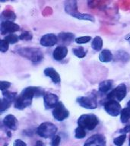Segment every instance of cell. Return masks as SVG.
Masks as SVG:
<instances>
[{"instance_id": "obj_27", "label": "cell", "mask_w": 130, "mask_h": 146, "mask_svg": "<svg viewBox=\"0 0 130 146\" xmlns=\"http://www.w3.org/2000/svg\"><path fill=\"white\" fill-rule=\"evenodd\" d=\"M11 104L12 103H11L6 99L3 98H1V100H0V112H1V113H2L3 112L9 109V107H11Z\"/></svg>"}, {"instance_id": "obj_16", "label": "cell", "mask_w": 130, "mask_h": 146, "mask_svg": "<svg viewBox=\"0 0 130 146\" xmlns=\"http://www.w3.org/2000/svg\"><path fill=\"white\" fill-rule=\"evenodd\" d=\"M68 48L63 46H57L52 52V58L56 61H61L68 55Z\"/></svg>"}, {"instance_id": "obj_12", "label": "cell", "mask_w": 130, "mask_h": 146, "mask_svg": "<svg viewBox=\"0 0 130 146\" xmlns=\"http://www.w3.org/2000/svg\"><path fill=\"white\" fill-rule=\"evenodd\" d=\"M58 36L54 34H46L40 38V43L45 47L53 46L58 43Z\"/></svg>"}, {"instance_id": "obj_39", "label": "cell", "mask_w": 130, "mask_h": 146, "mask_svg": "<svg viewBox=\"0 0 130 146\" xmlns=\"http://www.w3.org/2000/svg\"><path fill=\"white\" fill-rule=\"evenodd\" d=\"M125 40L129 41V42H130V34H127V35L125 36Z\"/></svg>"}, {"instance_id": "obj_18", "label": "cell", "mask_w": 130, "mask_h": 146, "mask_svg": "<svg viewBox=\"0 0 130 146\" xmlns=\"http://www.w3.org/2000/svg\"><path fill=\"white\" fill-rule=\"evenodd\" d=\"M113 59V55L109 50H101L100 55H99V59L102 62H109Z\"/></svg>"}, {"instance_id": "obj_24", "label": "cell", "mask_w": 130, "mask_h": 146, "mask_svg": "<svg viewBox=\"0 0 130 146\" xmlns=\"http://www.w3.org/2000/svg\"><path fill=\"white\" fill-rule=\"evenodd\" d=\"M116 59L123 62H127L130 60V55L123 50H119L116 52Z\"/></svg>"}, {"instance_id": "obj_31", "label": "cell", "mask_w": 130, "mask_h": 146, "mask_svg": "<svg viewBox=\"0 0 130 146\" xmlns=\"http://www.w3.org/2000/svg\"><path fill=\"white\" fill-rule=\"evenodd\" d=\"M126 134H122L119 136L116 137L113 139V144L116 146H122L124 144L126 139Z\"/></svg>"}, {"instance_id": "obj_37", "label": "cell", "mask_w": 130, "mask_h": 146, "mask_svg": "<svg viewBox=\"0 0 130 146\" xmlns=\"http://www.w3.org/2000/svg\"><path fill=\"white\" fill-rule=\"evenodd\" d=\"M119 132L123 133V134H125V133H127V132H130V125H128L127 126H125V128H123V129L119 130Z\"/></svg>"}, {"instance_id": "obj_8", "label": "cell", "mask_w": 130, "mask_h": 146, "mask_svg": "<svg viewBox=\"0 0 130 146\" xmlns=\"http://www.w3.org/2000/svg\"><path fill=\"white\" fill-rule=\"evenodd\" d=\"M105 111L111 116H117L122 111V107L119 103L113 100H107L103 104Z\"/></svg>"}, {"instance_id": "obj_32", "label": "cell", "mask_w": 130, "mask_h": 146, "mask_svg": "<svg viewBox=\"0 0 130 146\" xmlns=\"http://www.w3.org/2000/svg\"><path fill=\"white\" fill-rule=\"evenodd\" d=\"M91 40V36H79V37L75 38V43H78V44H84V43H88V42H90Z\"/></svg>"}, {"instance_id": "obj_41", "label": "cell", "mask_w": 130, "mask_h": 146, "mask_svg": "<svg viewBox=\"0 0 130 146\" xmlns=\"http://www.w3.org/2000/svg\"><path fill=\"white\" fill-rule=\"evenodd\" d=\"M129 146H130V135L129 138Z\"/></svg>"}, {"instance_id": "obj_22", "label": "cell", "mask_w": 130, "mask_h": 146, "mask_svg": "<svg viewBox=\"0 0 130 146\" xmlns=\"http://www.w3.org/2000/svg\"><path fill=\"white\" fill-rule=\"evenodd\" d=\"M91 47L95 51H100L103 47V40L99 36H95L91 42Z\"/></svg>"}, {"instance_id": "obj_4", "label": "cell", "mask_w": 130, "mask_h": 146, "mask_svg": "<svg viewBox=\"0 0 130 146\" xmlns=\"http://www.w3.org/2000/svg\"><path fill=\"white\" fill-rule=\"evenodd\" d=\"M57 130V126L55 124L50 122H44L41 123L36 129V134L44 139H52L56 136Z\"/></svg>"}, {"instance_id": "obj_9", "label": "cell", "mask_w": 130, "mask_h": 146, "mask_svg": "<svg viewBox=\"0 0 130 146\" xmlns=\"http://www.w3.org/2000/svg\"><path fill=\"white\" fill-rule=\"evenodd\" d=\"M107 140L103 135L95 134L91 135L84 142V146H106Z\"/></svg>"}, {"instance_id": "obj_34", "label": "cell", "mask_w": 130, "mask_h": 146, "mask_svg": "<svg viewBox=\"0 0 130 146\" xmlns=\"http://www.w3.org/2000/svg\"><path fill=\"white\" fill-rule=\"evenodd\" d=\"M11 84L9 82L1 81V82H0V89H1V91H7V90L11 87Z\"/></svg>"}, {"instance_id": "obj_15", "label": "cell", "mask_w": 130, "mask_h": 146, "mask_svg": "<svg viewBox=\"0 0 130 146\" xmlns=\"http://www.w3.org/2000/svg\"><path fill=\"white\" fill-rule=\"evenodd\" d=\"M75 39V34L70 32H62L58 34V40L62 43L61 46L69 45Z\"/></svg>"}, {"instance_id": "obj_26", "label": "cell", "mask_w": 130, "mask_h": 146, "mask_svg": "<svg viewBox=\"0 0 130 146\" xmlns=\"http://www.w3.org/2000/svg\"><path fill=\"white\" fill-rule=\"evenodd\" d=\"M72 52L75 56L78 57V58H80V59L85 57L87 54V51L82 46L72 49Z\"/></svg>"}, {"instance_id": "obj_25", "label": "cell", "mask_w": 130, "mask_h": 146, "mask_svg": "<svg viewBox=\"0 0 130 146\" xmlns=\"http://www.w3.org/2000/svg\"><path fill=\"white\" fill-rule=\"evenodd\" d=\"M72 17L77 18L78 20H83V21H94V16L89 15V14L85 13H81V12H77V13L74 14Z\"/></svg>"}, {"instance_id": "obj_28", "label": "cell", "mask_w": 130, "mask_h": 146, "mask_svg": "<svg viewBox=\"0 0 130 146\" xmlns=\"http://www.w3.org/2000/svg\"><path fill=\"white\" fill-rule=\"evenodd\" d=\"M4 40H6L9 44H15L20 39H19V36L18 35L15 34H10L5 36Z\"/></svg>"}, {"instance_id": "obj_23", "label": "cell", "mask_w": 130, "mask_h": 146, "mask_svg": "<svg viewBox=\"0 0 130 146\" xmlns=\"http://www.w3.org/2000/svg\"><path fill=\"white\" fill-rule=\"evenodd\" d=\"M2 96H3V98L6 99V100H8L11 103L15 102L16 99H17L18 96L17 92H12V91H9L8 90L2 91Z\"/></svg>"}, {"instance_id": "obj_20", "label": "cell", "mask_w": 130, "mask_h": 146, "mask_svg": "<svg viewBox=\"0 0 130 146\" xmlns=\"http://www.w3.org/2000/svg\"><path fill=\"white\" fill-rule=\"evenodd\" d=\"M15 19L16 15L13 11H11V10H5L1 14V20H2V21H14Z\"/></svg>"}, {"instance_id": "obj_1", "label": "cell", "mask_w": 130, "mask_h": 146, "mask_svg": "<svg viewBox=\"0 0 130 146\" xmlns=\"http://www.w3.org/2000/svg\"><path fill=\"white\" fill-rule=\"evenodd\" d=\"M45 91L40 87L30 86L23 89L20 94H18L15 102L14 104L15 108L19 110H22L29 107L31 104L34 98H39L40 96H44Z\"/></svg>"}, {"instance_id": "obj_38", "label": "cell", "mask_w": 130, "mask_h": 146, "mask_svg": "<svg viewBox=\"0 0 130 146\" xmlns=\"http://www.w3.org/2000/svg\"><path fill=\"white\" fill-rule=\"evenodd\" d=\"M34 146H46V145L43 141H40V140H39V141H36V143H35Z\"/></svg>"}, {"instance_id": "obj_13", "label": "cell", "mask_w": 130, "mask_h": 146, "mask_svg": "<svg viewBox=\"0 0 130 146\" xmlns=\"http://www.w3.org/2000/svg\"><path fill=\"white\" fill-rule=\"evenodd\" d=\"M2 123L6 128L9 129L10 130H16L18 128V121L15 116L12 114L7 115L4 119Z\"/></svg>"}, {"instance_id": "obj_30", "label": "cell", "mask_w": 130, "mask_h": 146, "mask_svg": "<svg viewBox=\"0 0 130 146\" xmlns=\"http://www.w3.org/2000/svg\"><path fill=\"white\" fill-rule=\"evenodd\" d=\"M19 39H20L21 40H31L32 39H33V34H32V32L31 31H23L22 33L19 35Z\"/></svg>"}, {"instance_id": "obj_19", "label": "cell", "mask_w": 130, "mask_h": 146, "mask_svg": "<svg viewBox=\"0 0 130 146\" xmlns=\"http://www.w3.org/2000/svg\"><path fill=\"white\" fill-rule=\"evenodd\" d=\"M65 10H66V13L72 16L74 14L78 12V6H77V2L76 1H69V2H66L65 5Z\"/></svg>"}, {"instance_id": "obj_3", "label": "cell", "mask_w": 130, "mask_h": 146, "mask_svg": "<svg viewBox=\"0 0 130 146\" xmlns=\"http://www.w3.org/2000/svg\"><path fill=\"white\" fill-rule=\"evenodd\" d=\"M99 124V119L94 114H83L78 119V125L85 130H94Z\"/></svg>"}, {"instance_id": "obj_40", "label": "cell", "mask_w": 130, "mask_h": 146, "mask_svg": "<svg viewBox=\"0 0 130 146\" xmlns=\"http://www.w3.org/2000/svg\"><path fill=\"white\" fill-rule=\"evenodd\" d=\"M7 133H8V134H7V135H8V136H9V137H11V132H7Z\"/></svg>"}, {"instance_id": "obj_7", "label": "cell", "mask_w": 130, "mask_h": 146, "mask_svg": "<svg viewBox=\"0 0 130 146\" xmlns=\"http://www.w3.org/2000/svg\"><path fill=\"white\" fill-rule=\"evenodd\" d=\"M78 104L83 108L88 110H94L98 107V101L93 96H82L76 99Z\"/></svg>"}, {"instance_id": "obj_21", "label": "cell", "mask_w": 130, "mask_h": 146, "mask_svg": "<svg viewBox=\"0 0 130 146\" xmlns=\"http://www.w3.org/2000/svg\"><path fill=\"white\" fill-rule=\"evenodd\" d=\"M130 119V106L123 108L120 113V121L121 123L125 124L127 123Z\"/></svg>"}, {"instance_id": "obj_6", "label": "cell", "mask_w": 130, "mask_h": 146, "mask_svg": "<svg viewBox=\"0 0 130 146\" xmlns=\"http://www.w3.org/2000/svg\"><path fill=\"white\" fill-rule=\"evenodd\" d=\"M52 113L53 118L59 122L65 120L66 119H67L69 116V111L65 107L63 103L61 102V101H59L57 104L56 106L54 107V109L52 110Z\"/></svg>"}, {"instance_id": "obj_2", "label": "cell", "mask_w": 130, "mask_h": 146, "mask_svg": "<svg viewBox=\"0 0 130 146\" xmlns=\"http://www.w3.org/2000/svg\"><path fill=\"white\" fill-rule=\"evenodd\" d=\"M15 52L19 56L25 57L31 61L34 64L40 62L43 59V53L40 49L35 47H19L17 48Z\"/></svg>"}, {"instance_id": "obj_33", "label": "cell", "mask_w": 130, "mask_h": 146, "mask_svg": "<svg viewBox=\"0 0 130 146\" xmlns=\"http://www.w3.org/2000/svg\"><path fill=\"white\" fill-rule=\"evenodd\" d=\"M9 43L7 42L6 40H5L4 39L3 40H0V51L2 52H5L9 50Z\"/></svg>"}, {"instance_id": "obj_29", "label": "cell", "mask_w": 130, "mask_h": 146, "mask_svg": "<svg viewBox=\"0 0 130 146\" xmlns=\"http://www.w3.org/2000/svg\"><path fill=\"white\" fill-rule=\"evenodd\" d=\"M86 130L83 129V128L78 126L75 130V137L78 139H84V137L86 136Z\"/></svg>"}, {"instance_id": "obj_5", "label": "cell", "mask_w": 130, "mask_h": 146, "mask_svg": "<svg viewBox=\"0 0 130 146\" xmlns=\"http://www.w3.org/2000/svg\"><path fill=\"white\" fill-rule=\"evenodd\" d=\"M127 94L126 85L124 83L119 84L115 88L113 89L107 96V100H113L117 102H120L125 98Z\"/></svg>"}, {"instance_id": "obj_36", "label": "cell", "mask_w": 130, "mask_h": 146, "mask_svg": "<svg viewBox=\"0 0 130 146\" xmlns=\"http://www.w3.org/2000/svg\"><path fill=\"white\" fill-rule=\"evenodd\" d=\"M13 146H27V144L21 139H16L15 141H14Z\"/></svg>"}, {"instance_id": "obj_17", "label": "cell", "mask_w": 130, "mask_h": 146, "mask_svg": "<svg viewBox=\"0 0 130 146\" xmlns=\"http://www.w3.org/2000/svg\"><path fill=\"white\" fill-rule=\"evenodd\" d=\"M113 84V82L112 80H105V81H103V82H101L99 84L98 91H100L101 94H108L112 91Z\"/></svg>"}, {"instance_id": "obj_10", "label": "cell", "mask_w": 130, "mask_h": 146, "mask_svg": "<svg viewBox=\"0 0 130 146\" xmlns=\"http://www.w3.org/2000/svg\"><path fill=\"white\" fill-rule=\"evenodd\" d=\"M19 30H20V26L14 21H1L0 32L2 34H13L14 32L18 31Z\"/></svg>"}, {"instance_id": "obj_35", "label": "cell", "mask_w": 130, "mask_h": 146, "mask_svg": "<svg viewBox=\"0 0 130 146\" xmlns=\"http://www.w3.org/2000/svg\"><path fill=\"white\" fill-rule=\"evenodd\" d=\"M61 141V138L59 135H56L52 139L51 141V146H59Z\"/></svg>"}, {"instance_id": "obj_14", "label": "cell", "mask_w": 130, "mask_h": 146, "mask_svg": "<svg viewBox=\"0 0 130 146\" xmlns=\"http://www.w3.org/2000/svg\"><path fill=\"white\" fill-rule=\"evenodd\" d=\"M43 73H44L45 76L50 78L51 81L54 84H59L60 82H61L60 75L58 73V72L55 68H52V67H47V68H46L44 69V71H43Z\"/></svg>"}, {"instance_id": "obj_11", "label": "cell", "mask_w": 130, "mask_h": 146, "mask_svg": "<svg viewBox=\"0 0 130 146\" xmlns=\"http://www.w3.org/2000/svg\"><path fill=\"white\" fill-rule=\"evenodd\" d=\"M59 97L53 93H45L43 96V103L46 110L54 109L59 103Z\"/></svg>"}]
</instances>
